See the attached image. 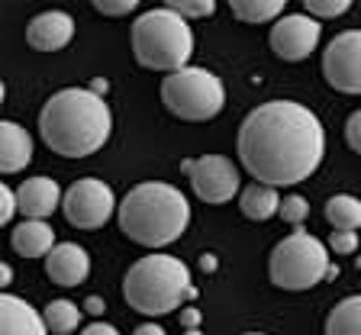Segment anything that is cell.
<instances>
[{"mask_svg":"<svg viewBox=\"0 0 361 335\" xmlns=\"http://www.w3.org/2000/svg\"><path fill=\"white\" fill-rule=\"evenodd\" d=\"M239 164L258 184L293 187L313 178L326 155V129L297 100H268L239 126Z\"/></svg>","mask_w":361,"mask_h":335,"instance_id":"cell-1","label":"cell"},{"mask_svg":"<svg viewBox=\"0 0 361 335\" xmlns=\"http://www.w3.org/2000/svg\"><path fill=\"white\" fill-rule=\"evenodd\" d=\"M39 135L55 155L87 158L113 135V113L90 87L55 90L39 113Z\"/></svg>","mask_w":361,"mask_h":335,"instance_id":"cell-2","label":"cell"},{"mask_svg":"<svg viewBox=\"0 0 361 335\" xmlns=\"http://www.w3.org/2000/svg\"><path fill=\"white\" fill-rule=\"evenodd\" d=\"M116 223L123 236L135 245L165 248L178 242L190 226V203L174 184L165 181H145L135 184L116 209Z\"/></svg>","mask_w":361,"mask_h":335,"instance_id":"cell-3","label":"cell"},{"mask_svg":"<svg viewBox=\"0 0 361 335\" xmlns=\"http://www.w3.org/2000/svg\"><path fill=\"white\" fill-rule=\"evenodd\" d=\"M123 297L142 316H168L184 306V300L197 297L190 284L188 264L174 255L152 252L139 258L123 277Z\"/></svg>","mask_w":361,"mask_h":335,"instance_id":"cell-4","label":"cell"},{"mask_svg":"<svg viewBox=\"0 0 361 335\" xmlns=\"http://www.w3.org/2000/svg\"><path fill=\"white\" fill-rule=\"evenodd\" d=\"M133 55L149 71H184L194 55V30L171 7H155L135 16L133 23Z\"/></svg>","mask_w":361,"mask_h":335,"instance_id":"cell-5","label":"cell"},{"mask_svg":"<svg viewBox=\"0 0 361 335\" xmlns=\"http://www.w3.org/2000/svg\"><path fill=\"white\" fill-rule=\"evenodd\" d=\"M329 268V245L307 229H293L281 238L268 258V277L281 291H310L326 281Z\"/></svg>","mask_w":361,"mask_h":335,"instance_id":"cell-6","label":"cell"},{"mask_svg":"<svg viewBox=\"0 0 361 335\" xmlns=\"http://www.w3.org/2000/svg\"><path fill=\"white\" fill-rule=\"evenodd\" d=\"M161 104L188 123H207L226 106V87L207 68H184L161 81Z\"/></svg>","mask_w":361,"mask_h":335,"instance_id":"cell-7","label":"cell"},{"mask_svg":"<svg viewBox=\"0 0 361 335\" xmlns=\"http://www.w3.org/2000/svg\"><path fill=\"white\" fill-rule=\"evenodd\" d=\"M61 209H65V219L75 229H100L106 226V219L116 213V197H113L110 184L100 178H81L65 190V200H61Z\"/></svg>","mask_w":361,"mask_h":335,"instance_id":"cell-8","label":"cell"},{"mask_svg":"<svg viewBox=\"0 0 361 335\" xmlns=\"http://www.w3.org/2000/svg\"><path fill=\"white\" fill-rule=\"evenodd\" d=\"M180 171L190 178L194 194L203 203H229L239 190V168L226 155H203V158H184Z\"/></svg>","mask_w":361,"mask_h":335,"instance_id":"cell-9","label":"cell"},{"mask_svg":"<svg viewBox=\"0 0 361 335\" xmlns=\"http://www.w3.org/2000/svg\"><path fill=\"white\" fill-rule=\"evenodd\" d=\"M323 75L342 94H361V30L338 32L323 52Z\"/></svg>","mask_w":361,"mask_h":335,"instance_id":"cell-10","label":"cell"},{"mask_svg":"<svg viewBox=\"0 0 361 335\" xmlns=\"http://www.w3.org/2000/svg\"><path fill=\"white\" fill-rule=\"evenodd\" d=\"M323 39V26L310 13H287L271 26V49L284 61H303L313 55V49Z\"/></svg>","mask_w":361,"mask_h":335,"instance_id":"cell-11","label":"cell"},{"mask_svg":"<svg viewBox=\"0 0 361 335\" xmlns=\"http://www.w3.org/2000/svg\"><path fill=\"white\" fill-rule=\"evenodd\" d=\"M75 39V16L65 10H45L36 13L26 26V42L36 52H61Z\"/></svg>","mask_w":361,"mask_h":335,"instance_id":"cell-12","label":"cell"},{"mask_svg":"<svg viewBox=\"0 0 361 335\" xmlns=\"http://www.w3.org/2000/svg\"><path fill=\"white\" fill-rule=\"evenodd\" d=\"M45 274L59 287H78L90 277V255L78 242H59L45 258Z\"/></svg>","mask_w":361,"mask_h":335,"instance_id":"cell-13","label":"cell"},{"mask_svg":"<svg viewBox=\"0 0 361 335\" xmlns=\"http://www.w3.org/2000/svg\"><path fill=\"white\" fill-rule=\"evenodd\" d=\"M16 200H20V213L26 219H45L61 207L65 194H61L59 181L36 174V178H26L16 187Z\"/></svg>","mask_w":361,"mask_h":335,"instance_id":"cell-14","label":"cell"},{"mask_svg":"<svg viewBox=\"0 0 361 335\" xmlns=\"http://www.w3.org/2000/svg\"><path fill=\"white\" fill-rule=\"evenodd\" d=\"M0 335H49L45 316L32 310L23 297L4 293L0 297Z\"/></svg>","mask_w":361,"mask_h":335,"instance_id":"cell-15","label":"cell"},{"mask_svg":"<svg viewBox=\"0 0 361 335\" xmlns=\"http://www.w3.org/2000/svg\"><path fill=\"white\" fill-rule=\"evenodd\" d=\"M32 162V135L20 126L4 119L0 123V171L16 174Z\"/></svg>","mask_w":361,"mask_h":335,"instance_id":"cell-16","label":"cell"},{"mask_svg":"<svg viewBox=\"0 0 361 335\" xmlns=\"http://www.w3.org/2000/svg\"><path fill=\"white\" fill-rule=\"evenodd\" d=\"M10 245L23 258H49L55 248V229L45 219H23L10 232Z\"/></svg>","mask_w":361,"mask_h":335,"instance_id":"cell-17","label":"cell"},{"mask_svg":"<svg viewBox=\"0 0 361 335\" xmlns=\"http://www.w3.org/2000/svg\"><path fill=\"white\" fill-rule=\"evenodd\" d=\"M281 200H284V197L278 194V187H268V184L252 181L248 187H242L239 209L245 213L248 219L264 223V219H271V217H278V213H281Z\"/></svg>","mask_w":361,"mask_h":335,"instance_id":"cell-18","label":"cell"},{"mask_svg":"<svg viewBox=\"0 0 361 335\" xmlns=\"http://www.w3.org/2000/svg\"><path fill=\"white\" fill-rule=\"evenodd\" d=\"M326 219L332 229L358 232L361 229V200L348 194H336L326 200Z\"/></svg>","mask_w":361,"mask_h":335,"instance_id":"cell-19","label":"cell"},{"mask_svg":"<svg viewBox=\"0 0 361 335\" xmlns=\"http://www.w3.org/2000/svg\"><path fill=\"white\" fill-rule=\"evenodd\" d=\"M326 335H361V293L332 306L326 319Z\"/></svg>","mask_w":361,"mask_h":335,"instance_id":"cell-20","label":"cell"},{"mask_svg":"<svg viewBox=\"0 0 361 335\" xmlns=\"http://www.w3.org/2000/svg\"><path fill=\"white\" fill-rule=\"evenodd\" d=\"M284 0H233L229 10L235 13V20L242 23H278L284 13Z\"/></svg>","mask_w":361,"mask_h":335,"instance_id":"cell-21","label":"cell"},{"mask_svg":"<svg viewBox=\"0 0 361 335\" xmlns=\"http://www.w3.org/2000/svg\"><path fill=\"white\" fill-rule=\"evenodd\" d=\"M42 316H45L49 332H55V335H71L81 326V310H78V303H71V300H52V303L42 310Z\"/></svg>","mask_w":361,"mask_h":335,"instance_id":"cell-22","label":"cell"},{"mask_svg":"<svg viewBox=\"0 0 361 335\" xmlns=\"http://www.w3.org/2000/svg\"><path fill=\"white\" fill-rule=\"evenodd\" d=\"M284 223H290V226H297V229H303V219L310 217V203H307V197H300V194H287L284 200H281V213H278Z\"/></svg>","mask_w":361,"mask_h":335,"instance_id":"cell-23","label":"cell"},{"mask_svg":"<svg viewBox=\"0 0 361 335\" xmlns=\"http://www.w3.org/2000/svg\"><path fill=\"white\" fill-rule=\"evenodd\" d=\"M303 10H307L313 20H336V16H345L348 10H352V4L348 0H307L303 4Z\"/></svg>","mask_w":361,"mask_h":335,"instance_id":"cell-24","label":"cell"},{"mask_svg":"<svg viewBox=\"0 0 361 335\" xmlns=\"http://www.w3.org/2000/svg\"><path fill=\"white\" fill-rule=\"evenodd\" d=\"M165 7H171L174 13H180L184 20H200V16H213L216 4H213V0H168Z\"/></svg>","mask_w":361,"mask_h":335,"instance_id":"cell-25","label":"cell"},{"mask_svg":"<svg viewBox=\"0 0 361 335\" xmlns=\"http://www.w3.org/2000/svg\"><path fill=\"white\" fill-rule=\"evenodd\" d=\"M326 245H329L336 255H355V248H358V232L332 229V236H329V242H326Z\"/></svg>","mask_w":361,"mask_h":335,"instance_id":"cell-26","label":"cell"},{"mask_svg":"<svg viewBox=\"0 0 361 335\" xmlns=\"http://www.w3.org/2000/svg\"><path fill=\"white\" fill-rule=\"evenodd\" d=\"M20 213V200H16V190L7 184H0V223L7 226L13 223V217Z\"/></svg>","mask_w":361,"mask_h":335,"instance_id":"cell-27","label":"cell"},{"mask_svg":"<svg viewBox=\"0 0 361 335\" xmlns=\"http://www.w3.org/2000/svg\"><path fill=\"white\" fill-rule=\"evenodd\" d=\"M94 7L104 16H126V13H133L139 4H135V0H97Z\"/></svg>","mask_w":361,"mask_h":335,"instance_id":"cell-28","label":"cell"},{"mask_svg":"<svg viewBox=\"0 0 361 335\" xmlns=\"http://www.w3.org/2000/svg\"><path fill=\"white\" fill-rule=\"evenodd\" d=\"M345 142H348V149L361 155V110H355L352 116H348V123H345Z\"/></svg>","mask_w":361,"mask_h":335,"instance_id":"cell-29","label":"cell"},{"mask_svg":"<svg viewBox=\"0 0 361 335\" xmlns=\"http://www.w3.org/2000/svg\"><path fill=\"white\" fill-rule=\"evenodd\" d=\"M200 319H203V313L197 306H188V310L180 313V326L184 329H200Z\"/></svg>","mask_w":361,"mask_h":335,"instance_id":"cell-30","label":"cell"},{"mask_svg":"<svg viewBox=\"0 0 361 335\" xmlns=\"http://www.w3.org/2000/svg\"><path fill=\"white\" fill-rule=\"evenodd\" d=\"M81 335H120V329H113L110 322H90L81 329Z\"/></svg>","mask_w":361,"mask_h":335,"instance_id":"cell-31","label":"cell"},{"mask_svg":"<svg viewBox=\"0 0 361 335\" xmlns=\"http://www.w3.org/2000/svg\"><path fill=\"white\" fill-rule=\"evenodd\" d=\"M104 310H106V306H104V300H100V297H87V300H84V313H87V316H104Z\"/></svg>","mask_w":361,"mask_h":335,"instance_id":"cell-32","label":"cell"},{"mask_svg":"<svg viewBox=\"0 0 361 335\" xmlns=\"http://www.w3.org/2000/svg\"><path fill=\"white\" fill-rule=\"evenodd\" d=\"M133 335H168V332H165L161 326H158V322H142V326L135 329Z\"/></svg>","mask_w":361,"mask_h":335,"instance_id":"cell-33","label":"cell"},{"mask_svg":"<svg viewBox=\"0 0 361 335\" xmlns=\"http://www.w3.org/2000/svg\"><path fill=\"white\" fill-rule=\"evenodd\" d=\"M200 268L207 271V274H213V271L219 268V261H216V255H200Z\"/></svg>","mask_w":361,"mask_h":335,"instance_id":"cell-34","label":"cell"},{"mask_svg":"<svg viewBox=\"0 0 361 335\" xmlns=\"http://www.w3.org/2000/svg\"><path fill=\"white\" fill-rule=\"evenodd\" d=\"M90 90H94V94H97V97H104L106 90H110V84H106L104 78H97V81H90Z\"/></svg>","mask_w":361,"mask_h":335,"instance_id":"cell-35","label":"cell"},{"mask_svg":"<svg viewBox=\"0 0 361 335\" xmlns=\"http://www.w3.org/2000/svg\"><path fill=\"white\" fill-rule=\"evenodd\" d=\"M10 281H13V268H10V264H0V284L7 287Z\"/></svg>","mask_w":361,"mask_h":335,"instance_id":"cell-36","label":"cell"},{"mask_svg":"<svg viewBox=\"0 0 361 335\" xmlns=\"http://www.w3.org/2000/svg\"><path fill=\"white\" fill-rule=\"evenodd\" d=\"M184 335H203L200 329H184Z\"/></svg>","mask_w":361,"mask_h":335,"instance_id":"cell-37","label":"cell"},{"mask_svg":"<svg viewBox=\"0 0 361 335\" xmlns=\"http://www.w3.org/2000/svg\"><path fill=\"white\" fill-rule=\"evenodd\" d=\"M242 335H268V332H242Z\"/></svg>","mask_w":361,"mask_h":335,"instance_id":"cell-38","label":"cell"},{"mask_svg":"<svg viewBox=\"0 0 361 335\" xmlns=\"http://www.w3.org/2000/svg\"><path fill=\"white\" fill-rule=\"evenodd\" d=\"M358 268H361V258H358Z\"/></svg>","mask_w":361,"mask_h":335,"instance_id":"cell-39","label":"cell"}]
</instances>
